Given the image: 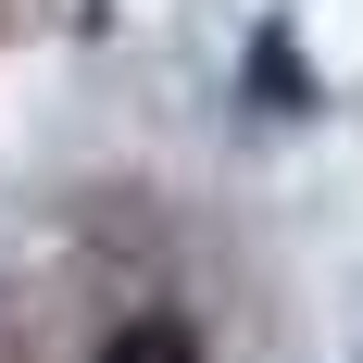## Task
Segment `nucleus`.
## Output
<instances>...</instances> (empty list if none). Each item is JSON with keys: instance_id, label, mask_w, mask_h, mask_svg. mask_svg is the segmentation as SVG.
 Masks as SVG:
<instances>
[{"instance_id": "nucleus-2", "label": "nucleus", "mask_w": 363, "mask_h": 363, "mask_svg": "<svg viewBox=\"0 0 363 363\" xmlns=\"http://www.w3.org/2000/svg\"><path fill=\"white\" fill-rule=\"evenodd\" d=\"M251 75H263V101H313V88H301V50H289V38H276V26L251 38Z\"/></svg>"}, {"instance_id": "nucleus-1", "label": "nucleus", "mask_w": 363, "mask_h": 363, "mask_svg": "<svg viewBox=\"0 0 363 363\" xmlns=\"http://www.w3.org/2000/svg\"><path fill=\"white\" fill-rule=\"evenodd\" d=\"M101 363H201V326H188V313H125V326L101 338Z\"/></svg>"}]
</instances>
